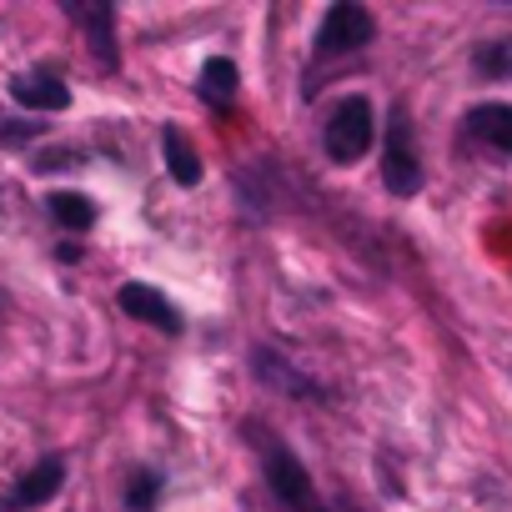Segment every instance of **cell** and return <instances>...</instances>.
<instances>
[{"mask_svg": "<svg viewBox=\"0 0 512 512\" xmlns=\"http://www.w3.org/2000/svg\"><path fill=\"white\" fill-rule=\"evenodd\" d=\"M372 136H377V116H372V101L367 96H342L332 106L327 126H322V146H327V156L337 166L362 161L367 146H372Z\"/></svg>", "mask_w": 512, "mask_h": 512, "instance_id": "cell-1", "label": "cell"}, {"mask_svg": "<svg viewBox=\"0 0 512 512\" xmlns=\"http://www.w3.org/2000/svg\"><path fill=\"white\" fill-rule=\"evenodd\" d=\"M256 452H262L267 482H272V492H277V502H282V507H292V512H317V502H312V477H307V467L297 462V452H292L282 437L262 432Z\"/></svg>", "mask_w": 512, "mask_h": 512, "instance_id": "cell-2", "label": "cell"}, {"mask_svg": "<svg viewBox=\"0 0 512 512\" xmlns=\"http://www.w3.org/2000/svg\"><path fill=\"white\" fill-rule=\"evenodd\" d=\"M372 36H377L372 11L357 6V0H337V6H327V16L317 26V51L322 56H347V51H362Z\"/></svg>", "mask_w": 512, "mask_h": 512, "instance_id": "cell-3", "label": "cell"}, {"mask_svg": "<svg viewBox=\"0 0 512 512\" xmlns=\"http://www.w3.org/2000/svg\"><path fill=\"white\" fill-rule=\"evenodd\" d=\"M382 181H387V191H397V196H417V191H422V161H417V146H412V121H407V111H392L387 151H382Z\"/></svg>", "mask_w": 512, "mask_h": 512, "instance_id": "cell-4", "label": "cell"}, {"mask_svg": "<svg viewBox=\"0 0 512 512\" xmlns=\"http://www.w3.org/2000/svg\"><path fill=\"white\" fill-rule=\"evenodd\" d=\"M66 482V457H41L6 497H0V512H31V507H46Z\"/></svg>", "mask_w": 512, "mask_h": 512, "instance_id": "cell-5", "label": "cell"}, {"mask_svg": "<svg viewBox=\"0 0 512 512\" xmlns=\"http://www.w3.org/2000/svg\"><path fill=\"white\" fill-rule=\"evenodd\" d=\"M66 16L86 31V46H91V56H96V66L101 71H116L121 66V51H116V11L106 6V0H96V6H66Z\"/></svg>", "mask_w": 512, "mask_h": 512, "instance_id": "cell-6", "label": "cell"}, {"mask_svg": "<svg viewBox=\"0 0 512 512\" xmlns=\"http://www.w3.org/2000/svg\"><path fill=\"white\" fill-rule=\"evenodd\" d=\"M116 307H121L126 317H136V322H151V327L166 332V337L181 332V312H176L156 287H146V282H126V287L116 292Z\"/></svg>", "mask_w": 512, "mask_h": 512, "instance_id": "cell-7", "label": "cell"}, {"mask_svg": "<svg viewBox=\"0 0 512 512\" xmlns=\"http://www.w3.org/2000/svg\"><path fill=\"white\" fill-rule=\"evenodd\" d=\"M11 101L26 106V111H66L71 106V86L56 76V71H21L11 81Z\"/></svg>", "mask_w": 512, "mask_h": 512, "instance_id": "cell-8", "label": "cell"}, {"mask_svg": "<svg viewBox=\"0 0 512 512\" xmlns=\"http://www.w3.org/2000/svg\"><path fill=\"white\" fill-rule=\"evenodd\" d=\"M467 131H472L477 141H487L492 151H507V156H512V106H502V101L477 106V111L467 116Z\"/></svg>", "mask_w": 512, "mask_h": 512, "instance_id": "cell-9", "label": "cell"}, {"mask_svg": "<svg viewBox=\"0 0 512 512\" xmlns=\"http://www.w3.org/2000/svg\"><path fill=\"white\" fill-rule=\"evenodd\" d=\"M236 86H241V76H236V61H226V56H211L201 66V76H196V91L211 106H231L236 101Z\"/></svg>", "mask_w": 512, "mask_h": 512, "instance_id": "cell-10", "label": "cell"}, {"mask_svg": "<svg viewBox=\"0 0 512 512\" xmlns=\"http://www.w3.org/2000/svg\"><path fill=\"white\" fill-rule=\"evenodd\" d=\"M161 146H166V171H171V181H176V186H196V181H201V156H196V146L181 136V126H166V131H161Z\"/></svg>", "mask_w": 512, "mask_h": 512, "instance_id": "cell-11", "label": "cell"}, {"mask_svg": "<svg viewBox=\"0 0 512 512\" xmlns=\"http://www.w3.org/2000/svg\"><path fill=\"white\" fill-rule=\"evenodd\" d=\"M251 362H256V377H262L267 387H277V392H287V397H317V382H307V377H297V372H292V367H287L282 357H272L267 347H262V352H256Z\"/></svg>", "mask_w": 512, "mask_h": 512, "instance_id": "cell-12", "label": "cell"}, {"mask_svg": "<svg viewBox=\"0 0 512 512\" xmlns=\"http://www.w3.org/2000/svg\"><path fill=\"white\" fill-rule=\"evenodd\" d=\"M46 206H51L56 226H66V231H91V221H96V201L81 191H51Z\"/></svg>", "mask_w": 512, "mask_h": 512, "instance_id": "cell-13", "label": "cell"}, {"mask_svg": "<svg viewBox=\"0 0 512 512\" xmlns=\"http://www.w3.org/2000/svg\"><path fill=\"white\" fill-rule=\"evenodd\" d=\"M472 66H477V76H487V81H507V76H512V36L482 41V46L472 51Z\"/></svg>", "mask_w": 512, "mask_h": 512, "instance_id": "cell-14", "label": "cell"}, {"mask_svg": "<svg viewBox=\"0 0 512 512\" xmlns=\"http://www.w3.org/2000/svg\"><path fill=\"white\" fill-rule=\"evenodd\" d=\"M156 497H161V477H156L151 467L131 472V482H126V507H131V512H151Z\"/></svg>", "mask_w": 512, "mask_h": 512, "instance_id": "cell-15", "label": "cell"}, {"mask_svg": "<svg viewBox=\"0 0 512 512\" xmlns=\"http://www.w3.org/2000/svg\"><path fill=\"white\" fill-rule=\"evenodd\" d=\"M317 512H322V507H317Z\"/></svg>", "mask_w": 512, "mask_h": 512, "instance_id": "cell-16", "label": "cell"}]
</instances>
